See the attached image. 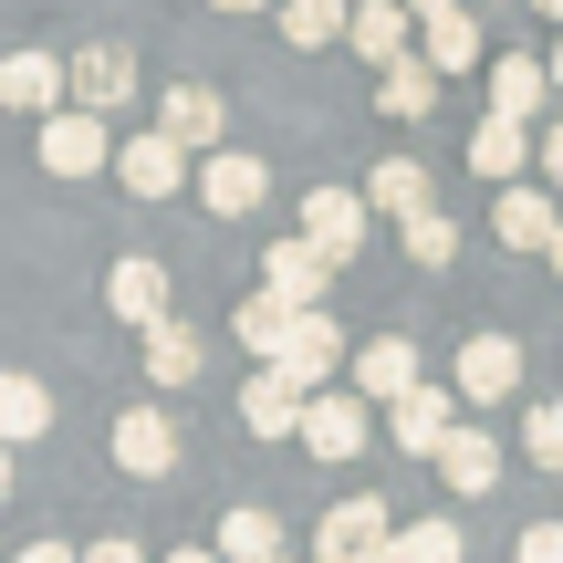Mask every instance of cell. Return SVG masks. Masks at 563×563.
<instances>
[{"label": "cell", "instance_id": "obj_32", "mask_svg": "<svg viewBox=\"0 0 563 563\" xmlns=\"http://www.w3.org/2000/svg\"><path fill=\"white\" fill-rule=\"evenodd\" d=\"M397 241H407V262H418V272H449V262H460V220H449V209H418Z\"/></svg>", "mask_w": 563, "mask_h": 563}, {"label": "cell", "instance_id": "obj_18", "mask_svg": "<svg viewBox=\"0 0 563 563\" xmlns=\"http://www.w3.org/2000/svg\"><path fill=\"white\" fill-rule=\"evenodd\" d=\"M532 157H543V136H532V125H511V115H481V125H470V178L511 188Z\"/></svg>", "mask_w": 563, "mask_h": 563}, {"label": "cell", "instance_id": "obj_31", "mask_svg": "<svg viewBox=\"0 0 563 563\" xmlns=\"http://www.w3.org/2000/svg\"><path fill=\"white\" fill-rule=\"evenodd\" d=\"M376 563H470V543H460V522H407Z\"/></svg>", "mask_w": 563, "mask_h": 563}, {"label": "cell", "instance_id": "obj_12", "mask_svg": "<svg viewBox=\"0 0 563 563\" xmlns=\"http://www.w3.org/2000/svg\"><path fill=\"white\" fill-rule=\"evenodd\" d=\"M115 178L136 188V199H178V188H188V146L167 136V125H146V136L115 146Z\"/></svg>", "mask_w": 563, "mask_h": 563}, {"label": "cell", "instance_id": "obj_8", "mask_svg": "<svg viewBox=\"0 0 563 563\" xmlns=\"http://www.w3.org/2000/svg\"><path fill=\"white\" fill-rule=\"evenodd\" d=\"M282 376H302V386H313V397H323V376H344V365H355V344H344V323L334 313H292V334H282Z\"/></svg>", "mask_w": 563, "mask_h": 563}, {"label": "cell", "instance_id": "obj_3", "mask_svg": "<svg viewBox=\"0 0 563 563\" xmlns=\"http://www.w3.org/2000/svg\"><path fill=\"white\" fill-rule=\"evenodd\" d=\"M365 439H376V407H365L355 386H323V397L302 407V460H365Z\"/></svg>", "mask_w": 563, "mask_h": 563}, {"label": "cell", "instance_id": "obj_19", "mask_svg": "<svg viewBox=\"0 0 563 563\" xmlns=\"http://www.w3.org/2000/svg\"><path fill=\"white\" fill-rule=\"evenodd\" d=\"M344 53H365L386 74V63H407L418 53V11L407 0H355V32H344Z\"/></svg>", "mask_w": 563, "mask_h": 563}, {"label": "cell", "instance_id": "obj_9", "mask_svg": "<svg viewBox=\"0 0 563 563\" xmlns=\"http://www.w3.org/2000/svg\"><path fill=\"white\" fill-rule=\"evenodd\" d=\"M262 199H272V167L251 157V146H220V157H199V209H220V220H251Z\"/></svg>", "mask_w": 563, "mask_h": 563}, {"label": "cell", "instance_id": "obj_7", "mask_svg": "<svg viewBox=\"0 0 563 563\" xmlns=\"http://www.w3.org/2000/svg\"><path fill=\"white\" fill-rule=\"evenodd\" d=\"M344 376H355L365 407H397V397H418V386H428V365H418V344H407V334H376V344H355Z\"/></svg>", "mask_w": 563, "mask_h": 563}, {"label": "cell", "instance_id": "obj_25", "mask_svg": "<svg viewBox=\"0 0 563 563\" xmlns=\"http://www.w3.org/2000/svg\"><path fill=\"white\" fill-rule=\"evenodd\" d=\"M418 53L439 63V74H470V63H481V11H439V21H418Z\"/></svg>", "mask_w": 563, "mask_h": 563}, {"label": "cell", "instance_id": "obj_26", "mask_svg": "<svg viewBox=\"0 0 563 563\" xmlns=\"http://www.w3.org/2000/svg\"><path fill=\"white\" fill-rule=\"evenodd\" d=\"M365 209H386V220H418V209H428V167L418 157H376V178H365Z\"/></svg>", "mask_w": 563, "mask_h": 563}, {"label": "cell", "instance_id": "obj_16", "mask_svg": "<svg viewBox=\"0 0 563 563\" xmlns=\"http://www.w3.org/2000/svg\"><path fill=\"white\" fill-rule=\"evenodd\" d=\"M386 428H397L407 460H439L449 428H460V386H418V397H397V407H386Z\"/></svg>", "mask_w": 563, "mask_h": 563}, {"label": "cell", "instance_id": "obj_43", "mask_svg": "<svg viewBox=\"0 0 563 563\" xmlns=\"http://www.w3.org/2000/svg\"><path fill=\"white\" fill-rule=\"evenodd\" d=\"M553 95H563V42H553Z\"/></svg>", "mask_w": 563, "mask_h": 563}, {"label": "cell", "instance_id": "obj_11", "mask_svg": "<svg viewBox=\"0 0 563 563\" xmlns=\"http://www.w3.org/2000/svg\"><path fill=\"white\" fill-rule=\"evenodd\" d=\"M63 84H74V63L42 53V42H21V53L0 63V104H11V115H63Z\"/></svg>", "mask_w": 563, "mask_h": 563}, {"label": "cell", "instance_id": "obj_36", "mask_svg": "<svg viewBox=\"0 0 563 563\" xmlns=\"http://www.w3.org/2000/svg\"><path fill=\"white\" fill-rule=\"evenodd\" d=\"M11 563H84V543H63V532H42V543H21Z\"/></svg>", "mask_w": 563, "mask_h": 563}, {"label": "cell", "instance_id": "obj_46", "mask_svg": "<svg viewBox=\"0 0 563 563\" xmlns=\"http://www.w3.org/2000/svg\"><path fill=\"white\" fill-rule=\"evenodd\" d=\"M282 563H292V553H282Z\"/></svg>", "mask_w": 563, "mask_h": 563}, {"label": "cell", "instance_id": "obj_22", "mask_svg": "<svg viewBox=\"0 0 563 563\" xmlns=\"http://www.w3.org/2000/svg\"><path fill=\"white\" fill-rule=\"evenodd\" d=\"M543 104H553V63H532V53H501V63H490V115L532 125Z\"/></svg>", "mask_w": 563, "mask_h": 563}, {"label": "cell", "instance_id": "obj_10", "mask_svg": "<svg viewBox=\"0 0 563 563\" xmlns=\"http://www.w3.org/2000/svg\"><path fill=\"white\" fill-rule=\"evenodd\" d=\"M262 292H282L292 313H323V292H334V262H323V251L292 230V241H272V251H262Z\"/></svg>", "mask_w": 563, "mask_h": 563}, {"label": "cell", "instance_id": "obj_24", "mask_svg": "<svg viewBox=\"0 0 563 563\" xmlns=\"http://www.w3.org/2000/svg\"><path fill=\"white\" fill-rule=\"evenodd\" d=\"M282 42H292V53H323V42H344L355 32V0H282Z\"/></svg>", "mask_w": 563, "mask_h": 563}, {"label": "cell", "instance_id": "obj_21", "mask_svg": "<svg viewBox=\"0 0 563 563\" xmlns=\"http://www.w3.org/2000/svg\"><path fill=\"white\" fill-rule=\"evenodd\" d=\"M439 481L460 490V501L501 490V439H490V428H449V449H439Z\"/></svg>", "mask_w": 563, "mask_h": 563}, {"label": "cell", "instance_id": "obj_2", "mask_svg": "<svg viewBox=\"0 0 563 563\" xmlns=\"http://www.w3.org/2000/svg\"><path fill=\"white\" fill-rule=\"evenodd\" d=\"M386 543H397V511H386L376 490H355V501H334L313 522V563H376Z\"/></svg>", "mask_w": 563, "mask_h": 563}, {"label": "cell", "instance_id": "obj_6", "mask_svg": "<svg viewBox=\"0 0 563 563\" xmlns=\"http://www.w3.org/2000/svg\"><path fill=\"white\" fill-rule=\"evenodd\" d=\"M157 125L188 146V157H220V146H230V95H220V84H167Z\"/></svg>", "mask_w": 563, "mask_h": 563}, {"label": "cell", "instance_id": "obj_1", "mask_svg": "<svg viewBox=\"0 0 563 563\" xmlns=\"http://www.w3.org/2000/svg\"><path fill=\"white\" fill-rule=\"evenodd\" d=\"M32 157L53 167V178H104V167H115V136H104V115H95V104H63V115H42Z\"/></svg>", "mask_w": 563, "mask_h": 563}, {"label": "cell", "instance_id": "obj_39", "mask_svg": "<svg viewBox=\"0 0 563 563\" xmlns=\"http://www.w3.org/2000/svg\"><path fill=\"white\" fill-rule=\"evenodd\" d=\"M209 11H282V0H209Z\"/></svg>", "mask_w": 563, "mask_h": 563}, {"label": "cell", "instance_id": "obj_35", "mask_svg": "<svg viewBox=\"0 0 563 563\" xmlns=\"http://www.w3.org/2000/svg\"><path fill=\"white\" fill-rule=\"evenodd\" d=\"M84 563H146V543H136V532H95V543H84Z\"/></svg>", "mask_w": 563, "mask_h": 563}, {"label": "cell", "instance_id": "obj_5", "mask_svg": "<svg viewBox=\"0 0 563 563\" xmlns=\"http://www.w3.org/2000/svg\"><path fill=\"white\" fill-rule=\"evenodd\" d=\"M490 241H501V251H553L563 241V199L532 188V178H511L501 199H490Z\"/></svg>", "mask_w": 563, "mask_h": 563}, {"label": "cell", "instance_id": "obj_13", "mask_svg": "<svg viewBox=\"0 0 563 563\" xmlns=\"http://www.w3.org/2000/svg\"><path fill=\"white\" fill-rule=\"evenodd\" d=\"M449 386H460L470 407H501L511 386H522V344H511V334H470L460 365H449Z\"/></svg>", "mask_w": 563, "mask_h": 563}, {"label": "cell", "instance_id": "obj_20", "mask_svg": "<svg viewBox=\"0 0 563 563\" xmlns=\"http://www.w3.org/2000/svg\"><path fill=\"white\" fill-rule=\"evenodd\" d=\"M136 95V53H125V42H74V104H125Z\"/></svg>", "mask_w": 563, "mask_h": 563}, {"label": "cell", "instance_id": "obj_45", "mask_svg": "<svg viewBox=\"0 0 563 563\" xmlns=\"http://www.w3.org/2000/svg\"><path fill=\"white\" fill-rule=\"evenodd\" d=\"M470 11H490V0H470Z\"/></svg>", "mask_w": 563, "mask_h": 563}, {"label": "cell", "instance_id": "obj_41", "mask_svg": "<svg viewBox=\"0 0 563 563\" xmlns=\"http://www.w3.org/2000/svg\"><path fill=\"white\" fill-rule=\"evenodd\" d=\"M0 501H11V439H0Z\"/></svg>", "mask_w": 563, "mask_h": 563}, {"label": "cell", "instance_id": "obj_14", "mask_svg": "<svg viewBox=\"0 0 563 563\" xmlns=\"http://www.w3.org/2000/svg\"><path fill=\"white\" fill-rule=\"evenodd\" d=\"M302 407H313V386L282 376V365H262V376L241 386V428L251 439H302Z\"/></svg>", "mask_w": 563, "mask_h": 563}, {"label": "cell", "instance_id": "obj_23", "mask_svg": "<svg viewBox=\"0 0 563 563\" xmlns=\"http://www.w3.org/2000/svg\"><path fill=\"white\" fill-rule=\"evenodd\" d=\"M199 365H209V344H199V323H146V386H199Z\"/></svg>", "mask_w": 563, "mask_h": 563}, {"label": "cell", "instance_id": "obj_4", "mask_svg": "<svg viewBox=\"0 0 563 563\" xmlns=\"http://www.w3.org/2000/svg\"><path fill=\"white\" fill-rule=\"evenodd\" d=\"M365 230H376V209H365V188H313V199H302V241L323 251V262H355L365 251Z\"/></svg>", "mask_w": 563, "mask_h": 563}, {"label": "cell", "instance_id": "obj_29", "mask_svg": "<svg viewBox=\"0 0 563 563\" xmlns=\"http://www.w3.org/2000/svg\"><path fill=\"white\" fill-rule=\"evenodd\" d=\"M220 563H282V522L272 511H220Z\"/></svg>", "mask_w": 563, "mask_h": 563}, {"label": "cell", "instance_id": "obj_27", "mask_svg": "<svg viewBox=\"0 0 563 563\" xmlns=\"http://www.w3.org/2000/svg\"><path fill=\"white\" fill-rule=\"evenodd\" d=\"M42 428H53V386L42 376H11V365H0V439H42Z\"/></svg>", "mask_w": 563, "mask_h": 563}, {"label": "cell", "instance_id": "obj_42", "mask_svg": "<svg viewBox=\"0 0 563 563\" xmlns=\"http://www.w3.org/2000/svg\"><path fill=\"white\" fill-rule=\"evenodd\" d=\"M532 11H543V21H563V0H532Z\"/></svg>", "mask_w": 563, "mask_h": 563}, {"label": "cell", "instance_id": "obj_17", "mask_svg": "<svg viewBox=\"0 0 563 563\" xmlns=\"http://www.w3.org/2000/svg\"><path fill=\"white\" fill-rule=\"evenodd\" d=\"M115 470H125V481H167V470H178L167 407H125V418H115Z\"/></svg>", "mask_w": 563, "mask_h": 563}, {"label": "cell", "instance_id": "obj_30", "mask_svg": "<svg viewBox=\"0 0 563 563\" xmlns=\"http://www.w3.org/2000/svg\"><path fill=\"white\" fill-rule=\"evenodd\" d=\"M230 334H241V344H251V355H262V365H272V355H282V334H292V302H282V292H251V302H241V313H230Z\"/></svg>", "mask_w": 563, "mask_h": 563}, {"label": "cell", "instance_id": "obj_40", "mask_svg": "<svg viewBox=\"0 0 563 563\" xmlns=\"http://www.w3.org/2000/svg\"><path fill=\"white\" fill-rule=\"evenodd\" d=\"M407 11H418V21H439V11H460V0H407Z\"/></svg>", "mask_w": 563, "mask_h": 563}, {"label": "cell", "instance_id": "obj_37", "mask_svg": "<svg viewBox=\"0 0 563 563\" xmlns=\"http://www.w3.org/2000/svg\"><path fill=\"white\" fill-rule=\"evenodd\" d=\"M543 167H553V188H563V125H543Z\"/></svg>", "mask_w": 563, "mask_h": 563}, {"label": "cell", "instance_id": "obj_44", "mask_svg": "<svg viewBox=\"0 0 563 563\" xmlns=\"http://www.w3.org/2000/svg\"><path fill=\"white\" fill-rule=\"evenodd\" d=\"M543 262H553V272H563V241H553V251H543Z\"/></svg>", "mask_w": 563, "mask_h": 563}, {"label": "cell", "instance_id": "obj_28", "mask_svg": "<svg viewBox=\"0 0 563 563\" xmlns=\"http://www.w3.org/2000/svg\"><path fill=\"white\" fill-rule=\"evenodd\" d=\"M439 63H428V53H407V63H386V74H376V104H386V115H428V104H439Z\"/></svg>", "mask_w": 563, "mask_h": 563}, {"label": "cell", "instance_id": "obj_38", "mask_svg": "<svg viewBox=\"0 0 563 563\" xmlns=\"http://www.w3.org/2000/svg\"><path fill=\"white\" fill-rule=\"evenodd\" d=\"M167 563H220V543H178V553H167Z\"/></svg>", "mask_w": 563, "mask_h": 563}, {"label": "cell", "instance_id": "obj_34", "mask_svg": "<svg viewBox=\"0 0 563 563\" xmlns=\"http://www.w3.org/2000/svg\"><path fill=\"white\" fill-rule=\"evenodd\" d=\"M511 563H563V522H532L522 543H511Z\"/></svg>", "mask_w": 563, "mask_h": 563}, {"label": "cell", "instance_id": "obj_33", "mask_svg": "<svg viewBox=\"0 0 563 563\" xmlns=\"http://www.w3.org/2000/svg\"><path fill=\"white\" fill-rule=\"evenodd\" d=\"M522 460L532 470H563V397L553 407H522Z\"/></svg>", "mask_w": 563, "mask_h": 563}, {"label": "cell", "instance_id": "obj_15", "mask_svg": "<svg viewBox=\"0 0 563 563\" xmlns=\"http://www.w3.org/2000/svg\"><path fill=\"white\" fill-rule=\"evenodd\" d=\"M104 302H115V323H136V334H146V323H167V313H178V292H167V262L125 251V262L104 272Z\"/></svg>", "mask_w": 563, "mask_h": 563}]
</instances>
